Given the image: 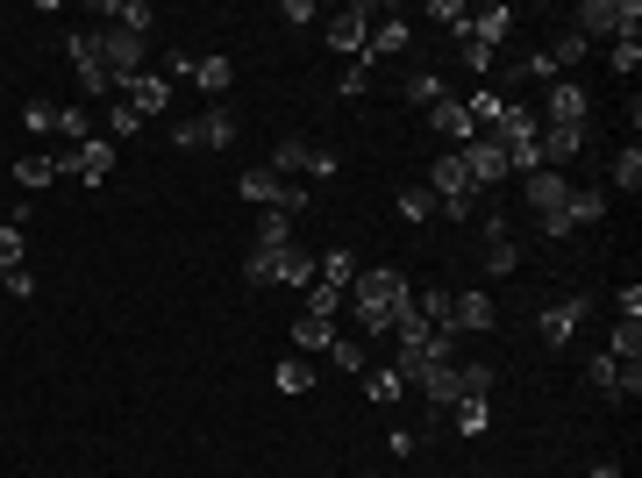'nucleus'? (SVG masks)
Masks as SVG:
<instances>
[{
	"instance_id": "1",
	"label": "nucleus",
	"mask_w": 642,
	"mask_h": 478,
	"mask_svg": "<svg viewBox=\"0 0 642 478\" xmlns=\"http://www.w3.org/2000/svg\"><path fill=\"white\" fill-rule=\"evenodd\" d=\"M343 308L357 314V336H393V322L414 308V286H407L400 272H357V286H350Z\"/></svg>"
},
{
	"instance_id": "2",
	"label": "nucleus",
	"mask_w": 642,
	"mask_h": 478,
	"mask_svg": "<svg viewBox=\"0 0 642 478\" xmlns=\"http://www.w3.org/2000/svg\"><path fill=\"white\" fill-rule=\"evenodd\" d=\"M243 286H293V293H307L314 286V250H257L251 243V257H243Z\"/></svg>"
},
{
	"instance_id": "3",
	"label": "nucleus",
	"mask_w": 642,
	"mask_h": 478,
	"mask_svg": "<svg viewBox=\"0 0 642 478\" xmlns=\"http://www.w3.org/2000/svg\"><path fill=\"white\" fill-rule=\"evenodd\" d=\"M572 22H578V36H614V43H628V36L642 29V8L635 0H586V8H572Z\"/></svg>"
},
{
	"instance_id": "4",
	"label": "nucleus",
	"mask_w": 642,
	"mask_h": 478,
	"mask_svg": "<svg viewBox=\"0 0 642 478\" xmlns=\"http://www.w3.org/2000/svg\"><path fill=\"white\" fill-rule=\"evenodd\" d=\"M428 193H436V207L450 215V222H472V193H478V179L464 171V157H436V171H428Z\"/></svg>"
},
{
	"instance_id": "5",
	"label": "nucleus",
	"mask_w": 642,
	"mask_h": 478,
	"mask_svg": "<svg viewBox=\"0 0 642 478\" xmlns=\"http://www.w3.org/2000/svg\"><path fill=\"white\" fill-rule=\"evenodd\" d=\"M65 57H72V72H79V93H86V101H115V72L101 65L93 29H72V36H65Z\"/></svg>"
},
{
	"instance_id": "6",
	"label": "nucleus",
	"mask_w": 642,
	"mask_h": 478,
	"mask_svg": "<svg viewBox=\"0 0 642 478\" xmlns=\"http://www.w3.org/2000/svg\"><path fill=\"white\" fill-rule=\"evenodd\" d=\"M236 193H243L251 207H279V215H300V207H307V193L293 186V179H279L271 165H251V171L236 179Z\"/></svg>"
},
{
	"instance_id": "7",
	"label": "nucleus",
	"mask_w": 642,
	"mask_h": 478,
	"mask_svg": "<svg viewBox=\"0 0 642 478\" xmlns=\"http://www.w3.org/2000/svg\"><path fill=\"white\" fill-rule=\"evenodd\" d=\"M271 171L279 179H293V171H307V179H336V151H321V143H307V137H279V151H271Z\"/></svg>"
},
{
	"instance_id": "8",
	"label": "nucleus",
	"mask_w": 642,
	"mask_h": 478,
	"mask_svg": "<svg viewBox=\"0 0 642 478\" xmlns=\"http://www.w3.org/2000/svg\"><path fill=\"white\" fill-rule=\"evenodd\" d=\"M57 179H79V186H107V179H115V143H107V137H86L79 151L57 157Z\"/></svg>"
},
{
	"instance_id": "9",
	"label": "nucleus",
	"mask_w": 642,
	"mask_h": 478,
	"mask_svg": "<svg viewBox=\"0 0 642 478\" xmlns=\"http://www.w3.org/2000/svg\"><path fill=\"white\" fill-rule=\"evenodd\" d=\"M586 386L600 400H614V408H628V400L642 393V364H621V358H607V350H600V358L586 364Z\"/></svg>"
},
{
	"instance_id": "10",
	"label": "nucleus",
	"mask_w": 642,
	"mask_h": 478,
	"mask_svg": "<svg viewBox=\"0 0 642 478\" xmlns=\"http://www.w3.org/2000/svg\"><path fill=\"white\" fill-rule=\"evenodd\" d=\"M171 143H179V151H229V143H236V115H229V107H207V115L179 121Z\"/></svg>"
},
{
	"instance_id": "11",
	"label": "nucleus",
	"mask_w": 642,
	"mask_h": 478,
	"mask_svg": "<svg viewBox=\"0 0 642 478\" xmlns=\"http://www.w3.org/2000/svg\"><path fill=\"white\" fill-rule=\"evenodd\" d=\"M586 115H592V93H586L578 79H557L536 121H542V129H586Z\"/></svg>"
},
{
	"instance_id": "12",
	"label": "nucleus",
	"mask_w": 642,
	"mask_h": 478,
	"mask_svg": "<svg viewBox=\"0 0 642 478\" xmlns=\"http://www.w3.org/2000/svg\"><path fill=\"white\" fill-rule=\"evenodd\" d=\"M93 43H101V65L115 72V93H121V79H136V72H143V57H151V43H143V36H121V29H93Z\"/></svg>"
},
{
	"instance_id": "13",
	"label": "nucleus",
	"mask_w": 642,
	"mask_h": 478,
	"mask_svg": "<svg viewBox=\"0 0 642 478\" xmlns=\"http://www.w3.org/2000/svg\"><path fill=\"white\" fill-rule=\"evenodd\" d=\"M372 8H364V0H350V8H336V15H329V51L336 57H364V36H372Z\"/></svg>"
},
{
	"instance_id": "14",
	"label": "nucleus",
	"mask_w": 642,
	"mask_h": 478,
	"mask_svg": "<svg viewBox=\"0 0 642 478\" xmlns=\"http://www.w3.org/2000/svg\"><path fill=\"white\" fill-rule=\"evenodd\" d=\"M101 22H107V29H121V36H143V43H151L157 8H151V0H101Z\"/></svg>"
},
{
	"instance_id": "15",
	"label": "nucleus",
	"mask_w": 642,
	"mask_h": 478,
	"mask_svg": "<svg viewBox=\"0 0 642 478\" xmlns=\"http://www.w3.org/2000/svg\"><path fill=\"white\" fill-rule=\"evenodd\" d=\"M115 101H129L136 115H165V107H171V79H157V72H136V79H121Z\"/></svg>"
},
{
	"instance_id": "16",
	"label": "nucleus",
	"mask_w": 642,
	"mask_h": 478,
	"mask_svg": "<svg viewBox=\"0 0 642 478\" xmlns=\"http://www.w3.org/2000/svg\"><path fill=\"white\" fill-rule=\"evenodd\" d=\"M457 157H464V171H472L478 186H500V179H508V151H500L492 137H472Z\"/></svg>"
},
{
	"instance_id": "17",
	"label": "nucleus",
	"mask_w": 642,
	"mask_h": 478,
	"mask_svg": "<svg viewBox=\"0 0 642 478\" xmlns=\"http://www.w3.org/2000/svg\"><path fill=\"white\" fill-rule=\"evenodd\" d=\"M578 322H586V300H578V293H572V300H550L536 328H542V343H550V350H564V343L578 336Z\"/></svg>"
},
{
	"instance_id": "18",
	"label": "nucleus",
	"mask_w": 642,
	"mask_h": 478,
	"mask_svg": "<svg viewBox=\"0 0 642 478\" xmlns=\"http://www.w3.org/2000/svg\"><path fill=\"white\" fill-rule=\"evenodd\" d=\"M522 201L536 207V215H557V207L572 201V179H564V171H528V179H522Z\"/></svg>"
},
{
	"instance_id": "19",
	"label": "nucleus",
	"mask_w": 642,
	"mask_h": 478,
	"mask_svg": "<svg viewBox=\"0 0 642 478\" xmlns=\"http://www.w3.org/2000/svg\"><path fill=\"white\" fill-rule=\"evenodd\" d=\"M414 386H422V400L436 414H450L457 408V358L450 364H422V372H414Z\"/></svg>"
},
{
	"instance_id": "20",
	"label": "nucleus",
	"mask_w": 642,
	"mask_h": 478,
	"mask_svg": "<svg viewBox=\"0 0 642 478\" xmlns=\"http://www.w3.org/2000/svg\"><path fill=\"white\" fill-rule=\"evenodd\" d=\"M492 322H500V314H492V293H450V328H472V336H486Z\"/></svg>"
},
{
	"instance_id": "21",
	"label": "nucleus",
	"mask_w": 642,
	"mask_h": 478,
	"mask_svg": "<svg viewBox=\"0 0 642 478\" xmlns=\"http://www.w3.org/2000/svg\"><path fill=\"white\" fill-rule=\"evenodd\" d=\"M407 43H414V29H407V15H386V22H372V36H364V65H378V57L407 51Z\"/></svg>"
},
{
	"instance_id": "22",
	"label": "nucleus",
	"mask_w": 642,
	"mask_h": 478,
	"mask_svg": "<svg viewBox=\"0 0 642 478\" xmlns=\"http://www.w3.org/2000/svg\"><path fill=\"white\" fill-rule=\"evenodd\" d=\"M428 129H436V137H457V151H464V143L478 137V129H472V115H464V101H450V93H442V101L428 107Z\"/></svg>"
},
{
	"instance_id": "23",
	"label": "nucleus",
	"mask_w": 642,
	"mask_h": 478,
	"mask_svg": "<svg viewBox=\"0 0 642 478\" xmlns=\"http://www.w3.org/2000/svg\"><path fill=\"white\" fill-rule=\"evenodd\" d=\"M578 151H586V129H542V171L572 165Z\"/></svg>"
},
{
	"instance_id": "24",
	"label": "nucleus",
	"mask_w": 642,
	"mask_h": 478,
	"mask_svg": "<svg viewBox=\"0 0 642 478\" xmlns=\"http://www.w3.org/2000/svg\"><path fill=\"white\" fill-rule=\"evenodd\" d=\"M564 215H572V229H592V222H607V193H600V186H572V201H564Z\"/></svg>"
},
{
	"instance_id": "25",
	"label": "nucleus",
	"mask_w": 642,
	"mask_h": 478,
	"mask_svg": "<svg viewBox=\"0 0 642 478\" xmlns=\"http://www.w3.org/2000/svg\"><path fill=\"white\" fill-rule=\"evenodd\" d=\"M314 279H321V286H336V293H350L357 286V257L350 250H321L314 257Z\"/></svg>"
},
{
	"instance_id": "26",
	"label": "nucleus",
	"mask_w": 642,
	"mask_h": 478,
	"mask_svg": "<svg viewBox=\"0 0 642 478\" xmlns=\"http://www.w3.org/2000/svg\"><path fill=\"white\" fill-rule=\"evenodd\" d=\"M329 343H336V322H321V314L300 308V322H293V350H300V358H314V350H329Z\"/></svg>"
},
{
	"instance_id": "27",
	"label": "nucleus",
	"mask_w": 642,
	"mask_h": 478,
	"mask_svg": "<svg viewBox=\"0 0 642 478\" xmlns=\"http://www.w3.org/2000/svg\"><path fill=\"white\" fill-rule=\"evenodd\" d=\"M314 378H321V364H307L300 350H293V358L271 372V386H279V393H314Z\"/></svg>"
},
{
	"instance_id": "28",
	"label": "nucleus",
	"mask_w": 642,
	"mask_h": 478,
	"mask_svg": "<svg viewBox=\"0 0 642 478\" xmlns=\"http://www.w3.org/2000/svg\"><path fill=\"white\" fill-rule=\"evenodd\" d=\"M508 29H514V8H478V15H472V29H464V36H478L486 51H500V36H508Z\"/></svg>"
},
{
	"instance_id": "29",
	"label": "nucleus",
	"mask_w": 642,
	"mask_h": 478,
	"mask_svg": "<svg viewBox=\"0 0 642 478\" xmlns=\"http://www.w3.org/2000/svg\"><path fill=\"white\" fill-rule=\"evenodd\" d=\"M500 386V364H457V400H486Z\"/></svg>"
},
{
	"instance_id": "30",
	"label": "nucleus",
	"mask_w": 642,
	"mask_h": 478,
	"mask_svg": "<svg viewBox=\"0 0 642 478\" xmlns=\"http://www.w3.org/2000/svg\"><path fill=\"white\" fill-rule=\"evenodd\" d=\"M257 250H286L293 243V215H279V207H265V215H257Z\"/></svg>"
},
{
	"instance_id": "31",
	"label": "nucleus",
	"mask_w": 642,
	"mask_h": 478,
	"mask_svg": "<svg viewBox=\"0 0 642 478\" xmlns=\"http://www.w3.org/2000/svg\"><path fill=\"white\" fill-rule=\"evenodd\" d=\"M542 51H550V65H557V72H564V65L578 72V65H586V57H592V43H586V36H578V29H564L557 43H542Z\"/></svg>"
},
{
	"instance_id": "32",
	"label": "nucleus",
	"mask_w": 642,
	"mask_h": 478,
	"mask_svg": "<svg viewBox=\"0 0 642 478\" xmlns=\"http://www.w3.org/2000/svg\"><path fill=\"white\" fill-rule=\"evenodd\" d=\"M15 186H57V157H15Z\"/></svg>"
},
{
	"instance_id": "33",
	"label": "nucleus",
	"mask_w": 642,
	"mask_h": 478,
	"mask_svg": "<svg viewBox=\"0 0 642 478\" xmlns=\"http://www.w3.org/2000/svg\"><path fill=\"white\" fill-rule=\"evenodd\" d=\"M607 358H621V364H642V322H614Z\"/></svg>"
},
{
	"instance_id": "34",
	"label": "nucleus",
	"mask_w": 642,
	"mask_h": 478,
	"mask_svg": "<svg viewBox=\"0 0 642 478\" xmlns=\"http://www.w3.org/2000/svg\"><path fill=\"white\" fill-rule=\"evenodd\" d=\"M400 93H407L414 107H436V101H442V79H436V72H407Z\"/></svg>"
},
{
	"instance_id": "35",
	"label": "nucleus",
	"mask_w": 642,
	"mask_h": 478,
	"mask_svg": "<svg viewBox=\"0 0 642 478\" xmlns=\"http://www.w3.org/2000/svg\"><path fill=\"white\" fill-rule=\"evenodd\" d=\"M450 414H457V422H450V428H457V436H486V428H492V414H486V400H457V408H450Z\"/></svg>"
},
{
	"instance_id": "36",
	"label": "nucleus",
	"mask_w": 642,
	"mask_h": 478,
	"mask_svg": "<svg viewBox=\"0 0 642 478\" xmlns=\"http://www.w3.org/2000/svg\"><path fill=\"white\" fill-rule=\"evenodd\" d=\"M229 79H236L229 57H201V65H193V86H201V93H229Z\"/></svg>"
},
{
	"instance_id": "37",
	"label": "nucleus",
	"mask_w": 642,
	"mask_h": 478,
	"mask_svg": "<svg viewBox=\"0 0 642 478\" xmlns=\"http://www.w3.org/2000/svg\"><path fill=\"white\" fill-rule=\"evenodd\" d=\"M329 364H343V372H364V364H372V358H364V336H343V328H336V343H329Z\"/></svg>"
},
{
	"instance_id": "38",
	"label": "nucleus",
	"mask_w": 642,
	"mask_h": 478,
	"mask_svg": "<svg viewBox=\"0 0 642 478\" xmlns=\"http://www.w3.org/2000/svg\"><path fill=\"white\" fill-rule=\"evenodd\" d=\"M614 186H621V193L642 186V151H635V143H621V151H614Z\"/></svg>"
},
{
	"instance_id": "39",
	"label": "nucleus",
	"mask_w": 642,
	"mask_h": 478,
	"mask_svg": "<svg viewBox=\"0 0 642 478\" xmlns=\"http://www.w3.org/2000/svg\"><path fill=\"white\" fill-rule=\"evenodd\" d=\"M428 22H442L450 36H464L472 29V8H464V0H428Z\"/></svg>"
},
{
	"instance_id": "40",
	"label": "nucleus",
	"mask_w": 642,
	"mask_h": 478,
	"mask_svg": "<svg viewBox=\"0 0 642 478\" xmlns=\"http://www.w3.org/2000/svg\"><path fill=\"white\" fill-rule=\"evenodd\" d=\"M400 215H407V222H436L442 207H436V193H428V186H407L400 193Z\"/></svg>"
},
{
	"instance_id": "41",
	"label": "nucleus",
	"mask_w": 642,
	"mask_h": 478,
	"mask_svg": "<svg viewBox=\"0 0 642 478\" xmlns=\"http://www.w3.org/2000/svg\"><path fill=\"white\" fill-rule=\"evenodd\" d=\"M364 393H372L378 408H393V400L407 393V378H400V372H393V364H386V372H372V378H364Z\"/></svg>"
},
{
	"instance_id": "42",
	"label": "nucleus",
	"mask_w": 642,
	"mask_h": 478,
	"mask_svg": "<svg viewBox=\"0 0 642 478\" xmlns=\"http://www.w3.org/2000/svg\"><path fill=\"white\" fill-rule=\"evenodd\" d=\"M307 314H321V322H336V314H343V293H336V286H321V279H314V286H307Z\"/></svg>"
},
{
	"instance_id": "43",
	"label": "nucleus",
	"mask_w": 642,
	"mask_h": 478,
	"mask_svg": "<svg viewBox=\"0 0 642 478\" xmlns=\"http://www.w3.org/2000/svg\"><path fill=\"white\" fill-rule=\"evenodd\" d=\"M22 272V229L15 222H0V279Z\"/></svg>"
},
{
	"instance_id": "44",
	"label": "nucleus",
	"mask_w": 642,
	"mask_h": 478,
	"mask_svg": "<svg viewBox=\"0 0 642 478\" xmlns=\"http://www.w3.org/2000/svg\"><path fill=\"white\" fill-rule=\"evenodd\" d=\"M514 264H522V250H514V243H486V272H492V279H508Z\"/></svg>"
},
{
	"instance_id": "45",
	"label": "nucleus",
	"mask_w": 642,
	"mask_h": 478,
	"mask_svg": "<svg viewBox=\"0 0 642 478\" xmlns=\"http://www.w3.org/2000/svg\"><path fill=\"white\" fill-rule=\"evenodd\" d=\"M136 121H143V115H136L129 101H115V107H107V143H115V137H136Z\"/></svg>"
},
{
	"instance_id": "46",
	"label": "nucleus",
	"mask_w": 642,
	"mask_h": 478,
	"mask_svg": "<svg viewBox=\"0 0 642 478\" xmlns=\"http://www.w3.org/2000/svg\"><path fill=\"white\" fill-rule=\"evenodd\" d=\"M57 137H93V121H86V107H57Z\"/></svg>"
},
{
	"instance_id": "47",
	"label": "nucleus",
	"mask_w": 642,
	"mask_h": 478,
	"mask_svg": "<svg viewBox=\"0 0 642 478\" xmlns=\"http://www.w3.org/2000/svg\"><path fill=\"white\" fill-rule=\"evenodd\" d=\"M457 57H464V65H472V72H492V51H486V43H478V36H457Z\"/></svg>"
},
{
	"instance_id": "48",
	"label": "nucleus",
	"mask_w": 642,
	"mask_h": 478,
	"mask_svg": "<svg viewBox=\"0 0 642 478\" xmlns=\"http://www.w3.org/2000/svg\"><path fill=\"white\" fill-rule=\"evenodd\" d=\"M279 22H286V29H307V22H321V8H314V0H286Z\"/></svg>"
},
{
	"instance_id": "49",
	"label": "nucleus",
	"mask_w": 642,
	"mask_h": 478,
	"mask_svg": "<svg viewBox=\"0 0 642 478\" xmlns=\"http://www.w3.org/2000/svg\"><path fill=\"white\" fill-rule=\"evenodd\" d=\"M635 65H642V43H635V36H628V43H614V72H621V79H635Z\"/></svg>"
},
{
	"instance_id": "50",
	"label": "nucleus",
	"mask_w": 642,
	"mask_h": 478,
	"mask_svg": "<svg viewBox=\"0 0 642 478\" xmlns=\"http://www.w3.org/2000/svg\"><path fill=\"white\" fill-rule=\"evenodd\" d=\"M343 93H364V86H372V65H364V57H350V65H343Z\"/></svg>"
},
{
	"instance_id": "51",
	"label": "nucleus",
	"mask_w": 642,
	"mask_h": 478,
	"mask_svg": "<svg viewBox=\"0 0 642 478\" xmlns=\"http://www.w3.org/2000/svg\"><path fill=\"white\" fill-rule=\"evenodd\" d=\"M22 121L43 137V129H57V107H51V101H29V107H22Z\"/></svg>"
},
{
	"instance_id": "52",
	"label": "nucleus",
	"mask_w": 642,
	"mask_h": 478,
	"mask_svg": "<svg viewBox=\"0 0 642 478\" xmlns=\"http://www.w3.org/2000/svg\"><path fill=\"white\" fill-rule=\"evenodd\" d=\"M614 308H621V322H642V286H635V279L621 286V300H614Z\"/></svg>"
},
{
	"instance_id": "53",
	"label": "nucleus",
	"mask_w": 642,
	"mask_h": 478,
	"mask_svg": "<svg viewBox=\"0 0 642 478\" xmlns=\"http://www.w3.org/2000/svg\"><path fill=\"white\" fill-rule=\"evenodd\" d=\"M193 65H201L193 51H171V57H165V79H193Z\"/></svg>"
},
{
	"instance_id": "54",
	"label": "nucleus",
	"mask_w": 642,
	"mask_h": 478,
	"mask_svg": "<svg viewBox=\"0 0 642 478\" xmlns=\"http://www.w3.org/2000/svg\"><path fill=\"white\" fill-rule=\"evenodd\" d=\"M550 72H557V65H550V51H528L522 57V79H550Z\"/></svg>"
},
{
	"instance_id": "55",
	"label": "nucleus",
	"mask_w": 642,
	"mask_h": 478,
	"mask_svg": "<svg viewBox=\"0 0 642 478\" xmlns=\"http://www.w3.org/2000/svg\"><path fill=\"white\" fill-rule=\"evenodd\" d=\"M0 286L15 293V300H29V293H36V279H29V264H22V272H8V279H0Z\"/></svg>"
},
{
	"instance_id": "56",
	"label": "nucleus",
	"mask_w": 642,
	"mask_h": 478,
	"mask_svg": "<svg viewBox=\"0 0 642 478\" xmlns=\"http://www.w3.org/2000/svg\"><path fill=\"white\" fill-rule=\"evenodd\" d=\"M592 478H628V471H621L614 457H600V464H592Z\"/></svg>"
}]
</instances>
